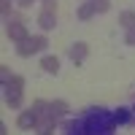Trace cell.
Wrapping results in <instances>:
<instances>
[{"label":"cell","mask_w":135,"mask_h":135,"mask_svg":"<svg viewBox=\"0 0 135 135\" xmlns=\"http://www.w3.org/2000/svg\"><path fill=\"white\" fill-rule=\"evenodd\" d=\"M114 127H116L114 111L86 108L78 119L68 124V135H114Z\"/></svg>","instance_id":"6da1fadb"},{"label":"cell","mask_w":135,"mask_h":135,"mask_svg":"<svg viewBox=\"0 0 135 135\" xmlns=\"http://www.w3.org/2000/svg\"><path fill=\"white\" fill-rule=\"evenodd\" d=\"M22 89H25V78H22V76H14L6 84V100H8L11 108H19L22 105Z\"/></svg>","instance_id":"7a4b0ae2"},{"label":"cell","mask_w":135,"mask_h":135,"mask_svg":"<svg viewBox=\"0 0 135 135\" xmlns=\"http://www.w3.org/2000/svg\"><path fill=\"white\" fill-rule=\"evenodd\" d=\"M43 46H46V38H43V35H35V38H32V35H27V38L16 46V51H19V57H30V54L41 51Z\"/></svg>","instance_id":"3957f363"},{"label":"cell","mask_w":135,"mask_h":135,"mask_svg":"<svg viewBox=\"0 0 135 135\" xmlns=\"http://www.w3.org/2000/svg\"><path fill=\"white\" fill-rule=\"evenodd\" d=\"M68 54H70V60L78 65V62H84V60H86V54H89V46H86L84 41H78V43H73V46H70V51H68Z\"/></svg>","instance_id":"277c9868"},{"label":"cell","mask_w":135,"mask_h":135,"mask_svg":"<svg viewBox=\"0 0 135 135\" xmlns=\"http://www.w3.org/2000/svg\"><path fill=\"white\" fill-rule=\"evenodd\" d=\"M8 38L16 41V43H22L27 38V27L22 25V22H11V25H8Z\"/></svg>","instance_id":"5b68a950"},{"label":"cell","mask_w":135,"mask_h":135,"mask_svg":"<svg viewBox=\"0 0 135 135\" xmlns=\"http://www.w3.org/2000/svg\"><path fill=\"white\" fill-rule=\"evenodd\" d=\"M16 124L22 127V130H30V127H35L38 124V116H35V111H22V114H19V119H16Z\"/></svg>","instance_id":"8992f818"},{"label":"cell","mask_w":135,"mask_h":135,"mask_svg":"<svg viewBox=\"0 0 135 135\" xmlns=\"http://www.w3.org/2000/svg\"><path fill=\"white\" fill-rule=\"evenodd\" d=\"M38 25H41V30H54V25H57V16H54V11H41Z\"/></svg>","instance_id":"52a82bcc"},{"label":"cell","mask_w":135,"mask_h":135,"mask_svg":"<svg viewBox=\"0 0 135 135\" xmlns=\"http://www.w3.org/2000/svg\"><path fill=\"white\" fill-rule=\"evenodd\" d=\"M49 114H51L54 119H57V116H65V114H68V103H65V100H51V103H49Z\"/></svg>","instance_id":"ba28073f"},{"label":"cell","mask_w":135,"mask_h":135,"mask_svg":"<svg viewBox=\"0 0 135 135\" xmlns=\"http://www.w3.org/2000/svg\"><path fill=\"white\" fill-rule=\"evenodd\" d=\"M41 68H43L46 73H57V70H60V60H57V57H43V60H41Z\"/></svg>","instance_id":"9c48e42d"},{"label":"cell","mask_w":135,"mask_h":135,"mask_svg":"<svg viewBox=\"0 0 135 135\" xmlns=\"http://www.w3.org/2000/svg\"><path fill=\"white\" fill-rule=\"evenodd\" d=\"M119 25L127 27V30H132V27H135V11H124V14L119 16Z\"/></svg>","instance_id":"30bf717a"},{"label":"cell","mask_w":135,"mask_h":135,"mask_svg":"<svg viewBox=\"0 0 135 135\" xmlns=\"http://www.w3.org/2000/svg\"><path fill=\"white\" fill-rule=\"evenodd\" d=\"M92 14H97V11H95V3H84L81 8H78V19H89V16H92Z\"/></svg>","instance_id":"8fae6325"},{"label":"cell","mask_w":135,"mask_h":135,"mask_svg":"<svg viewBox=\"0 0 135 135\" xmlns=\"http://www.w3.org/2000/svg\"><path fill=\"white\" fill-rule=\"evenodd\" d=\"M114 119H116V124H127V122H130V108H116Z\"/></svg>","instance_id":"7c38bea8"},{"label":"cell","mask_w":135,"mask_h":135,"mask_svg":"<svg viewBox=\"0 0 135 135\" xmlns=\"http://www.w3.org/2000/svg\"><path fill=\"white\" fill-rule=\"evenodd\" d=\"M92 3H95V11H97V14H105V11L111 8V0H92Z\"/></svg>","instance_id":"4fadbf2b"},{"label":"cell","mask_w":135,"mask_h":135,"mask_svg":"<svg viewBox=\"0 0 135 135\" xmlns=\"http://www.w3.org/2000/svg\"><path fill=\"white\" fill-rule=\"evenodd\" d=\"M0 78H3V84H8L11 78H14V76L8 73V68H6V65H0Z\"/></svg>","instance_id":"5bb4252c"},{"label":"cell","mask_w":135,"mask_h":135,"mask_svg":"<svg viewBox=\"0 0 135 135\" xmlns=\"http://www.w3.org/2000/svg\"><path fill=\"white\" fill-rule=\"evenodd\" d=\"M124 43H127V46H135V27H132V30H127V38H124Z\"/></svg>","instance_id":"9a60e30c"},{"label":"cell","mask_w":135,"mask_h":135,"mask_svg":"<svg viewBox=\"0 0 135 135\" xmlns=\"http://www.w3.org/2000/svg\"><path fill=\"white\" fill-rule=\"evenodd\" d=\"M43 11H57V3L54 0H43Z\"/></svg>","instance_id":"2e32d148"},{"label":"cell","mask_w":135,"mask_h":135,"mask_svg":"<svg viewBox=\"0 0 135 135\" xmlns=\"http://www.w3.org/2000/svg\"><path fill=\"white\" fill-rule=\"evenodd\" d=\"M0 11L8 14V11H11V0H0Z\"/></svg>","instance_id":"e0dca14e"},{"label":"cell","mask_w":135,"mask_h":135,"mask_svg":"<svg viewBox=\"0 0 135 135\" xmlns=\"http://www.w3.org/2000/svg\"><path fill=\"white\" fill-rule=\"evenodd\" d=\"M32 3H35V0H19V6H25V8H27V6H32Z\"/></svg>","instance_id":"ac0fdd59"}]
</instances>
